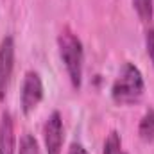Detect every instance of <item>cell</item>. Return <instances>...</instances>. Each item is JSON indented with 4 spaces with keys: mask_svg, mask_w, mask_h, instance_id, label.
<instances>
[{
    "mask_svg": "<svg viewBox=\"0 0 154 154\" xmlns=\"http://www.w3.org/2000/svg\"><path fill=\"white\" fill-rule=\"evenodd\" d=\"M145 47H147V54H149L154 66V29H149L145 32Z\"/></svg>",
    "mask_w": 154,
    "mask_h": 154,
    "instance_id": "cell-11",
    "label": "cell"
},
{
    "mask_svg": "<svg viewBox=\"0 0 154 154\" xmlns=\"http://www.w3.org/2000/svg\"><path fill=\"white\" fill-rule=\"evenodd\" d=\"M138 134L147 143L154 142V109L145 111V115L142 116L140 125H138Z\"/></svg>",
    "mask_w": 154,
    "mask_h": 154,
    "instance_id": "cell-7",
    "label": "cell"
},
{
    "mask_svg": "<svg viewBox=\"0 0 154 154\" xmlns=\"http://www.w3.org/2000/svg\"><path fill=\"white\" fill-rule=\"evenodd\" d=\"M68 154H88V152H86V149H84L81 143H72V147H70Z\"/></svg>",
    "mask_w": 154,
    "mask_h": 154,
    "instance_id": "cell-12",
    "label": "cell"
},
{
    "mask_svg": "<svg viewBox=\"0 0 154 154\" xmlns=\"http://www.w3.org/2000/svg\"><path fill=\"white\" fill-rule=\"evenodd\" d=\"M0 154H16L14 120L9 111H4L0 116Z\"/></svg>",
    "mask_w": 154,
    "mask_h": 154,
    "instance_id": "cell-6",
    "label": "cell"
},
{
    "mask_svg": "<svg viewBox=\"0 0 154 154\" xmlns=\"http://www.w3.org/2000/svg\"><path fill=\"white\" fill-rule=\"evenodd\" d=\"M104 154H125V151L122 149V140L120 134L116 131H111L104 142Z\"/></svg>",
    "mask_w": 154,
    "mask_h": 154,
    "instance_id": "cell-9",
    "label": "cell"
},
{
    "mask_svg": "<svg viewBox=\"0 0 154 154\" xmlns=\"http://www.w3.org/2000/svg\"><path fill=\"white\" fill-rule=\"evenodd\" d=\"M143 90H145V82H143V75L140 68L134 66L133 63H124V66L120 68L111 86L113 100L120 106L134 104L142 99Z\"/></svg>",
    "mask_w": 154,
    "mask_h": 154,
    "instance_id": "cell-2",
    "label": "cell"
},
{
    "mask_svg": "<svg viewBox=\"0 0 154 154\" xmlns=\"http://www.w3.org/2000/svg\"><path fill=\"white\" fill-rule=\"evenodd\" d=\"M43 99V81L36 70H29L23 82H22V93H20V106L22 111L25 115H29L31 111H34L38 108V104Z\"/></svg>",
    "mask_w": 154,
    "mask_h": 154,
    "instance_id": "cell-3",
    "label": "cell"
},
{
    "mask_svg": "<svg viewBox=\"0 0 154 154\" xmlns=\"http://www.w3.org/2000/svg\"><path fill=\"white\" fill-rule=\"evenodd\" d=\"M57 47H59V56L65 63L66 74L70 77L72 86L79 90L82 84V66H84V50L82 43L68 27H65L59 36H57Z\"/></svg>",
    "mask_w": 154,
    "mask_h": 154,
    "instance_id": "cell-1",
    "label": "cell"
},
{
    "mask_svg": "<svg viewBox=\"0 0 154 154\" xmlns=\"http://www.w3.org/2000/svg\"><path fill=\"white\" fill-rule=\"evenodd\" d=\"M134 11L142 22H151L154 14V0H133Z\"/></svg>",
    "mask_w": 154,
    "mask_h": 154,
    "instance_id": "cell-8",
    "label": "cell"
},
{
    "mask_svg": "<svg viewBox=\"0 0 154 154\" xmlns=\"http://www.w3.org/2000/svg\"><path fill=\"white\" fill-rule=\"evenodd\" d=\"M63 140H65V129H63V118L59 111L50 113L43 125V142L47 154H61L63 151Z\"/></svg>",
    "mask_w": 154,
    "mask_h": 154,
    "instance_id": "cell-4",
    "label": "cell"
},
{
    "mask_svg": "<svg viewBox=\"0 0 154 154\" xmlns=\"http://www.w3.org/2000/svg\"><path fill=\"white\" fill-rule=\"evenodd\" d=\"M18 154H39V151H38V142L34 140V136H32V134L25 133V134L22 136Z\"/></svg>",
    "mask_w": 154,
    "mask_h": 154,
    "instance_id": "cell-10",
    "label": "cell"
},
{
    "mask_svg": "<svg viewBox=\"0 0 154 154\" xmlns=\"http://www.w3.org/2000/svg\"><path fill=\"white\" fill-rule=\"evenodd\" d=\"M13 68H14V39L7 36L0 43V100L7 93Z\"/></svg>",
    "mask_w": 154,
    "mask_h": 154,
    "instance_id": "cell-5",
    "label": "cell"
}]
</instances>
